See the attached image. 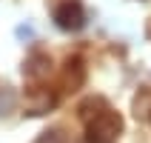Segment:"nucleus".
I'll return each mask as SVG.
<instances>
[{"mask_svg":"<svg viewBox=\"0 0 151 143\" xmlns=\"http://www.w3.org/2000/svg\"><path fill=\"white\" fill-rule=\"evenodd\" d=\"M54 20H57L60 29H80L86 23V15H83V6L77 0H66L63 6L54 9Z\"/></svg>","mask_w":151,"mask_h":143,"instance_id":"1","label":"nucleus"}]
</instances>
